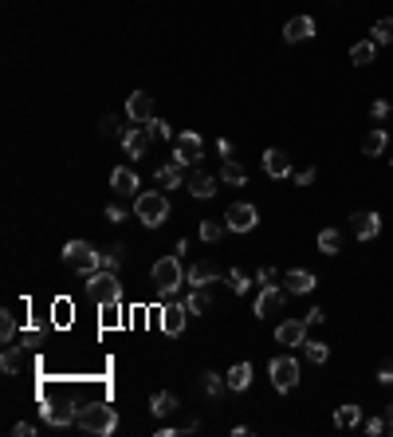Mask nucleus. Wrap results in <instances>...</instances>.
Here are the masks:
<instances>
[{
	"mask_svg": "<svg viewBox=\"0 0 393 437\" xmlns=\"http://www.w3.org/2000/svg\"><path fill=\"white\" fill-rule=\"evenodd\" d=\"M264 173L267 178H291V158L283 150H264Z\"/></svg>",
	"mask_w": 393,
	"mask_h": 437,
	"instance_id": "obj_19",
	"label": "nucleus"
},
{
	"mask_svg": "<svg viewBox=\"0 0 393 437\" xmlns=\"http://www.w3.org/2000/svg\"><path fill=\"white\" fill-rule=\"evenodd\" d=\"M385 146H389V138H385V130H382V126H374L366 138H362V154H366V158H374V154H382Z\"/></svg>",
	"mask_w": 393,
	"mask_h": 437,
	"instance_id": "obj_28",
	"label": "nucleus"
},
{
	"mask_svg": "<svg viewBox=\"0 0 393 437\" xmlns=\"http://www.w3.org/2000/svg\"><path fill=\"white\" fill-rule=\"evenodd\" d=\"M224 225H228V232H252L260 225V213L248 201H236V205H228V213H224Z\"/></svg>",
	"mask_w": 393,
	"mask_h": 437,
	"instance_id": "obj_8",
	"label": "nucleus"
},
{
	"mask_svg": "<svg viewBox=\"0 0 393 437\" xmlns=\"http://www.w3.org/2000/svg\"><path fill=\"white\" fill-rule=\"evenodd\" d=\"M216 154H221V158H232V142H228V138H221V142H216Z\"/></svg>",
	"mask_w": 393,
	"mask_h": 437,
	"instance_id": "obj_49",
	"label": "nucleus"
},
{
	"mask_svg": "<svg viewBox=\"0 0 393 437\" xmlns=\"http://www.w3.org/2000/svg\"><path fill=\"white\" fill-rule=\"evenodd\" d=\"M20 351H24V347L4 343V355H0V370H4V374H16L20 370Z\"/></svg>",
	"mask_w": 393,
	"mask_h": 437,
	"instance_id": "obj_32",
	"label": "nucleus"
},
{
	"mask_svg": "<svg viewBox=\"0 0 393 437\" xmlns=\"http://www.w3.org/2000/svg\"><path fill=\"white\" fill-rule=\"evenodd\" d=\"M185 189L193 193V198L205 201V198H213V193H216V178H213V173H205V170H196L193 178L185 181Z\"/></svg>",
	"mask_w": 393,
	"mask_h": 437,
	"instance_id": "obj_20",
	"label": "nucleus"
},
{
	"mask_svg": "<svg viewBox=\"0 0 393 437\" xmlns=\"http://www.w3.org/2000/svg\"><path fill=\"white\" fill-rule=\"evenodd\" d=\"M201 154H205V138L196 134V130H181V134L173 138V162L196 166V162H201Z\"/></svg>",
	"mask_w": 393,
	"mask_h": 437,
	"instance_id": "obj_7",
	"label": "nucleus"
},
{
	"mask_svg": "<svg viewBox=\"0 0 393 437\" xmlns=\"http://www.w3.org/2000/svg\"><path fill=\"white\" fill-rule=\"evenodd\" d=\"M283 300H287V288H275V284H264V291L256 296V315H260V319L275 315V311L283 308Z\"/></svg>",
	"mask_w": 393,
	"mask_h": 437,
	"instance_id": "obj_11",
	"label": "nucleus"
},
{
	"mask_svg": "<svg viewBox=\"0 0 393 437\" xmlns=\"http://www.w3.org/2000/svg\"><path fill=\"white\" fill-rule=\"evenodd\" d=\"M370 40L374 43H393V16H382L374 24V32H370Z\"/></svg>",
	"mask_w": 393,
	"mask_h": 437,
	"instance_id": "obj_33",
	"label": "nucleus"
},
{
	"mask_svg": "<svg viewBox=\"0 0 393 437\" xmlns=\"http://www.w3.org/2000/svg\"><path fill=\"white\" fill-rule=\"evenodd\" d=\"M12 339H16V315L4 311V315H0V343H12Z\"/></svg>",
	"mask_w": 393,
	"mask_h": 437,
	"instance_id": "obj_37",
	"label": "nucleus"
},
{
	"mask_svg": "<svg viewBox=\"0 0 393 437\" xmlns=\"http://www.w3.org/2000/svg\"><path fill=\"white\" fill-rule=\"evenodd\" d=\"M315 272H307V268H291L287 276H283V288H287V296H307V291H315Z\"/></svg>",
	"mask_w": 393,
	"mask_h": 437,
	"instance_id": "obj_14",
	"label": "nucleus"
},
{
	"mask_svg": "<svg viewBox=\"0 0 393 437\" xmlns=\"http://www.w3.org/2000/svg\"><path fill=\"white\" fill-rule=\"evenodd\" d=\"M315 36V16H291L283 24V40L287 43H299V40H311Z\"/></svg>",
	"mask_w": 393,
	"mask_h": 437,
	"instance_id": "obj_16",
	"label": "nucleus"
},
{
	"mask_svg": "<svg viewBox=\"0 0 393 437\" xmlns=\"http://www.w3.org/2000/svg\"><path fill=\"white\" fill-rule=\"evenodd\" d=\"M374 55H377V43L374 40H358L350 48V63L354 68H366V63H374Z\"/></svg>",
	"mask_w": 393,
	"mask_h": 437,
	"instance_id": "obj_27",
	"label": "nucleus"
},
{
	"mask_svg": "<svg viewBox=\"0 0 393 437\" xmlns=\"http://www.w3.org/2000/svg\"><path fill=\"white\" fill-rule=\"evenodd\" d=\"M334 426L338 429H358L362 426V406H354V402L338 406V410H334Z\"/></svg>",
	"mask_w": 393,
	"mask_h": 437,
	"instance_id": "obj_23",
	"label": "nucleus"
},
{
	"mask_svg": "<svg viewBox=\"0 0 393 437\" xmlns=\"http://www.w3.org/2000/svg\"><path fill=\"white\" fill-rule=\"evenodd\" d=\"M185 284H189V288H205V284H216V268L201 260V264H193V268L185 272Z\"/></svg>",
	"mask_w": 393,
	"mask_h": 437,
	"instance_id": "obj_22",
	"label": "nucleus"
},
{
	"mask_svg": "<svg viewBox=\"0 0 393 437\" xmlns=\"http://www.w3.org/2000/svg\"><path fill=\"white\" fill-rule=\"evenodd\" d=\"M224 229H228V225H221V221H201V240H205V244H216V240L224 237Z\"/></svg>",
	"mask_w": 393,
	"mask_h": 437,
	"instance_id": "obj_34",
	"label": "nucleus"
},
{
	"mask_svg": "<svg viewBox=\"0 0 393 437\" xmlns=\"http://www.w3.org/2000/svg\"><path fill=\"white\" fill-rule=\"evenodd\" d=\"M291 178H295V185H299V189H307L311 181L319 178V170H315V166H307V170H291Z\"/></svg>",
	"mask_w": 393,
	"mask_h": 437,
	"instance_id": "obj_40",
	"label": "nucleus"
},
{
	"mask_svg": "<svg viewBox=\"0 0 393 437\" xmlns=\"http://www.w3.org/2000/svg\"><path fill=\"white\" fill-rule=\"evenodd\" d=\"M181 303H185L189 315H205V311H209V291H205V288H193Z\"/></svg>",
	"mask_w": 393,
	"mask_h": 437,
	"instance_id": "obj_30",
	"label": "nucleus"
},
{
	"mask_svg": "<svg viewBox=\"0 0 393 437\" xmlns=\"http://www.w3.org/2000/svg\"><path fill=\"white\" fill-rule=\"evenodd\" d=\"M20 347H40V331H24L20 335Z\"/></svg>",
	"mask_w": 393,
	"mask_h": 437,
	"instance_id": "obj_47",
	"label": "nucleus"
},
{
	"mask_svg": "<svg viewBox=\"0 0 393 437\" xmlns=\"http://www.w3.org/2000/svg\"><path fill=\"white\" fill-rule=\"evenodd\" d=\"M75 426L87 429V433L111 437V433H118V410H111L106 402H79Z\"/></svg>",
	"mask_w": 393,
	"mask_h": 437,
	"instance_id": "obj_1",
	"label": "nucleus"
},
{
	"mask_svg": "<svg viewBox=\"0 0 393 437\" xmlns=\"http://www.w3.org/2000/svg\"><path fill=\"white\" fill-rule=\"evenodd\" d=\"M122 150H126V158H142L145 154V146H150V130L145 126H130V130H122Z\"/></svg>",
	"mask_w": 393,
	"mask_h": 437,
	"instance_id": "obj_15",
	"label": "nucleus"
},
{
	"mask_svg": "<svg viewBox=\"0 0 393 437\" xmlns=\"http://www.w3.org/2000/svg\"><path fill=\"white\" fill-rule=\"evenodd\" d=\"M126 119L130 122H150L154 119V95H145V91H134L126 99Z\"/></svg>",
	"mask_w": 393,
	"mask_h": 437,
	"instance_id": "obj_13",
	"label": "nucleus"
},
{
	"mask_svg": "<svg viewBox=\"0 0 393 437\" xmlns=\"http://www.w3.org/2000/svg\"><path fill=\"white\" fill-rule=\"evenodd\" d=\"M228 288L236 291V296H244V291L252 288V280H248L244 272H240V268H232V272H228Z\"/></svg>",
	"mask_w": 393,
	"mask_h": 437,
	"instance_id": "obj_39",
	"label": "nucleus"
},
{
	"mask_svg": "<svg viewBox=\"0 0 393 437\" xmlns=\"http://www.w3.org/2000/svg\"><path fill=\"white\" fill-rule=\"evenodd\" d=\"M145 130H150V138H162V142H165V138H177V134H173V126H170V122H165V119H157V114H154L150 122H145Z\"/></svg>",
	"mask_w": 393,
	"mask_h": 437,
	"instance_id": "obj_35",
	"label": "nucleus"
},
{
	"mask_svg": "<svg viewBox=\"0 0 393 437\" xmlns=\"http://www.w3.org/2000/svg\"><path fill=\"white\" fill-rule=\"evenodd\" d=\"M12 433H16V437H35V426H32V421H16Z\"/></svg>",
	"mask_w": 393,
	"mask_h": 437,
	"instance_id": "obj_44",
	"label": "nucleus"
},
{
	"mask_svg": "<svg viewBox=\"0 0 393 437\" xmlns=\"http://www.w3.org/2000/svg\"><path fill=\"white\" fill-rule=\"evenodd\" d=\"M377 382H393V359H385L382 367H377Z\"/></svg>",
	"mask_w": 393,
	"mask_h": 437,
	"instance_id": "obj_43",
	"label": "nucleus"
},
{
	"mask_svg": "<svg viewBox=\"0 0 393 437\" xmlns=\"http://www.w3.org/2000/svg\"><path fill=\"white\" fill-rule=\"evenodd\" d=\"M389 162H393V158H389Z\"/></svg>",
	"mask_w": 393,
	"mask_h": 437,
	"instance_id": "obj_52",
	"label": "nucleus"
},
{
	"mask_svg": "<svg viewBox=\"0 0 393 437\" xmlns=\"http://www.w3.org/2000/svg\"><path fill=\"white\" fill-rule=\"evenodd\" d=\"M63 260H67L79 276H91L103 268V252H94L87 240H67V244H63Z\"/></svg>",
	"mask_w": 393,
	"mask_h": 437,
	"instance_id": "obj_4",
	"label": "nucleus"
},
{
	"mask_svg": "<svg viewBox=\"0 0 393 437\" xmlns=\"http://www.w3.org/2000/svg\"><path fill=\"white\" fill-rule=\"evenodd\" d=\"M319 252H323V257H338V252H342V232L338 229H323V232H319Z\"/></svg>",
	"mask_w": 393,
	"mask_h": 437,
	"instance_id": "obj_29",
	"label": "nucleus"
},
{
	"mask_svg": "<svg viewBox=\"0 0 393 437\" xmlns=\"http://www.w3.org/2000/svg\"><path fill=\"white\" fill-rule=\"evenodd\" d=\"M181 181H189L185 178V166H181V162H170V166H162V170H157V185H162V189H181Z\"/></svg>",
	"mask_w": 393,
	"mask_h": 437,
	"instance_id": "obj_21",
	"label": "nucleus"
},
{
	"mask_svg": "<svg viewBox=\"0 0 393 437\" xmlns=\"http://www.w3.org/2000/svg\"><path fill=\"white\" fill-rule=\"evenodd\" d=\"M111 189L118 193V198H130V193H138V173L130 170V166H114V173H111Z\"/></svg>",
	"mask_w": 393,
	"mask_h": 437,
	"instance_id": "obj_18",
	"label": "nucleus"
},
{
	"mask_svg": "<svg viewBox=\"0 0 393 437\" xmlns=\"http://www.w3.org/2000/svg\"><path fill=\"white\" fill-rule=\"evenodd\" d=\"M389 111H393V107L385 103V99H374V107H370V114H374L377 122H382V119H389Z\"/></svg>",
	"mask_w": 393,
	"mask_h": 437,
	"instance_id": "obj_41",
	"label": "nucleus"
},
{
	"mask_svg": "<svg viewBox=\"0 0 393 437\" xmlns=\"http://www.w3.org/2000/svg\"><path fill=\"white\" fill-rule=\"evenodd\" d=\"M134 213L145 229H162V225L170 221V198H165V193H138Z\"/></svg>",
	"mask_w": 393,
	"mask_h": 437,
	"instance_id": "obj_2",
	"label": "nucleus"
},
{
	"mask_svg": "<svg viewBox=\"0 0 393 437\" xmlns=\"http://www.w3.org/2000/svg\"><path fill=\"white\" fill-rule=\"evenodd\" d=\"M75 414H79V402H60V406H43L40 418L55 429H67V426H75Z\"/></svg>",
	"mask_w": 393,
	"mask_h": 437,
	"instance_id": "obj_12",
	"label": "nucleus"
},
{
	"mask_svg": "<svg viewBox=\"0 0 393 437\" xmlns=\"http://www.w3.org/2000/svg\"><path fill=\"white\" fill-rule=\"evenodd\" d=\"M275 343L279 347H303L307 343V319H283L275 327Z\"/></svg>",
	"mask_w": 393,
	"mask_h": 437,
	"instance_id": "obj_10",
	"label": "nucleus"
},
{
	"mask_svg": "<svg viewBox=\"0 0 393 437\" xmlns=\"http://www.w3.org/2000/svg\"><path fill=\"white\" fill-rule=\"evenodd\" d=\"M173 410H177V394H170V390H157V394L150 398V414H154V418H170Z\"/></svg>",
	"mask_w": 393,
	"mask_h": 437,
	"instance_id": "obj_24",
	"label": "nucleus"
},
{
	"mask_svg": "<svg viewBox=\"0 0 393 437\" xmlns=\"http://www.w3.org/2000/svg\"><path fill=\"white\" fill-rule=\"evenodd\" d=\"M221 181H228V185H248V170L236 162V158H224L221 166Z\"/></svg>",
	"mask_w": 393,
	"mask_h": 437,
	"instance_id": "obj_25",
	"label": "nucleus"
},
{
	"mask_svg": "<svg viewBox=\"0 0 393 437\" xmlns=\"http://www.w3.org/2000/svg\"><path fill=\"white\" fill-rule=\"evenodd\" d=\"M106 221H114V225L126 221V209H122V205H106Z\"/></svg>",
	"mask_w": 393,
	"mask_h": 437,
	"instance_id": "obj_45",
	"label": "nucleus"
},
{
	"mask_svg": "<svg viewBox=\"0 0 393 437\" xmlns=\"http://www.w3.org/2000/svg\"><path fill=\"white\" fill-rule=\"evenodd\" d=\"M350 232L358 240H374L377 232H382V213H374V209H358V213L350 217Z\"/></svg>",
	"mask_w": 393,
	"mask_h": 437,
	"instance_id": "obj_9",
	"label": "nucleus"
},
{
	"mask_svg": "<svg viewBox=\"0 0 393 437\" xmlns=\"http://www.w3.org/2000/svg\"><path fill=\"white\" fill-rule=\"evenodd\" d=\"M122 252H126L122 244H114V249L103 252V268H106V272H118V268H122Z\"/></svg>",
	"mask_w": 393,
	"mask_h": 437,
	"instance_id": "obj_38",
	"label": "nucleus"
},
{
	"mask_svg": "<svg viewBox=\"0 0 393 437\" xmlns=\"http://www.w3.org/2000/svg\"><path fill=\"white\" fill-rule=\"evenodd\" d=\"M323 319H326L323 308H311V311H307V323H323Z\"/></svg>",
	"mask_w": 393,
	"mask_h": 437,
	"instance_id": "obj_50",
	"label": "nucleus"
},
{
	"mask_svg": "<svg viewBox=\"0 0 393 437\" xmlns=\"http://www.w3.org/2000/svg\"><path fill=\"white\" fill-rule=\"evenodd\" d=\"M201 390H205L209 398H221L224 390H228V378H224V374H213V370H205V374H201Z\"/></svg>",
	"mask_w": 393,
	"mask_h": 437,
	"instance_id": "obj_31",
	"label": "nucleus"
},
{
	"mask_svg": "<svg viewBox=\"0 0 393 437\" xmlns=\"http://www.w3.org/2000/svg\"><path fill=\"white\" fill-rule=\"evenodd\" d=\"M103 134H122V130H118V119H114V114H106V119H103Z\"/></svg>",
	"mask_w": 393,
	"mask_h": 437,
	"instance_id": "obj_48",
	"label": "nucleus"
},
{
	"mask_svg": "<svg viewBox=\"0 0 393 437\" xmlns=\"http://www.w3.org/2000/svg\"><path fill=\"white\" fill-rule=\"evenodd\" d=\"M303 351H307V359L315 362V367H323V362L331 359V347L326 343H303Z\"/></svg>",
	"mask_w": 393,
	"mask_h": 437,
	"instance_id": "obj_36",
	"label": "nucleus"
},
{
	"mask_svg": "<svg viewBox=\"0 0 393 437\" xmlns=\"http://www.w3.org/2000/svg\"><path fill=\"white\" fill-rule=\"evenodd\" d=\"M385 421H389V433H393V402H389V418H385Z\"/></svg>",
	"mask_w": 393,
	"mask_h": 437,
	"instance_id": "obj_51",
	"label": "nucleus"
},
{
	"mask_svg": "<svg viewBox=\"0 0 393 437\" xmlns=\"http://www.w3.org/2000/svg\"><path fill=\"white\" fill-rule=\"evenodd\" d=\"M87 280V291H91L99 303H118L122 300V284H118V272H106V268H99V272L83 276Z\"/></svg>",
	"mask_w": 393,
	"mask_h": 437,
	"instance_id": "obj_6",
	"label": "nucleus"
},
{
	"mask_svg": "<svg viewBox=\"0 0 393 437\" xmlns=\"http://www.w3.org/2000/svg\"><path fill=\"white\" fill-rule=\"evenodd\" d=\"M224 378H228V390H248L252 386V362H236Z\"/></svg>",
	"mask_w": 393,
	"mask_h": 437,
	"instance_id": "obj_26",
	"label": "nucleus"
},
{
	"mask_svg": "<svg viewBox=\"0 0 393 437\" xmlns=\"http://www.w3.org/2000/svg\"><path fill=\"white\" fill-rule=\"evenodd\" d=\"M267 374H272L275 394H291L295 382H299V359H291V355H275V359L267 362Z\"/></svg>",
	"mask_w": 393,
	"mask_h": 437,
	"instance_id": "obj_5",
	"label": "nucleus"
},
{
	"mask_svg": "<svg viewBox=\"0 0 393 437\" xmlns=\"http://www.w3.org/2000/svg\"><path fill=\"white\" fill-rule=\"evenodd\" d=\"M181 284H185V272H181V257H162L154 264V288L162 300H170V296H177Z\"/></svg>",
	"mask_w": 393,
	"mask_h": 437,
	"instance_id": "obj_3",
	"label": "nucleus"
},
{
	"mask_svg": "<svg viewBox=\"0 0 393 437\" xmlns=\"http://www.w3.org/2000/svg\"><path fill=\"white\" fill-rule=\"evenodd\" d=\"M362 429H366V433L374 437V433H385V429H389V421H382V418H370V421H362Z\"/></svg>",
	"mask_w": 393,
	"mask_h": 437,
	"instance_id": "obj_42",
	"label": "nucleus"
},
{
	"mask_svg": "<svg viewBox=\"0 0 393 437\" xmlns=\"http://www.w3.org/2000/svg\"><path fill=\"white\" fill-rule=\"evenodd\" d=\"M189 323V311L185 303H170V308H162V331L165 335H181Z\"/></svg>",
	"mask_w": 393,
	"mask_h": 437,
	"instance_id": "obj_17",
	"label": "nucleus"
},
{
	"mask_svg": "<svg viewBox=\"0 0 393 437\" xmlns=\"http://www.w3.org/2000/svg\"><path fill=\"white\" fill-rule=\"evenodd\" d=\"M256 280H260V284H275V268H272V264H264V268L256 272Z\"/></svg>",
	"mask_w": 393,
	"mask_h": 437,
	"instance_id": "obj_46",
	"label": "nucleus"
}]
</instances>
